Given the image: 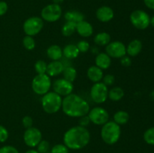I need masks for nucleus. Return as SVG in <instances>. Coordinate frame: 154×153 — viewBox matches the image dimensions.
I'll return each instance as SVG.
<instances>
[{
	"label": "nucleus",
	"mask_w": 154,
	"mask_h": 153,
	"mask_svg": "<svg viewBox=\"0 0 154 153\" xmlns=\"http://www.w3.org/2000/svg\"><path fill=\"white\" fill-rule=\"evenodd\" d=\"M62 110L68 116L81 118L88 114L90 108L87 100L81 96L72 93L63 99Z\"/></svg>",
	"instance_id": "1"
},
{
	"label": "nucleus",
	"mask_w": 154,
	"mask_h": 153,
	"mask_svg": "<svg viewBox=\"0 0 154 153\" xmlns=\"http://www.w3.org/2000/svg\"><path fill=\"white\" fill-rule=\"evenodd\" d=\"M90 140V133L87 128L81 125L72 127L66 131L63 136V142L72 150H79L84 148Z\"/></svg>",
	"instance_id": "2"
},
{
	"label": "nucleus",
	"mask_w": 154,
	"mask_h": 153,
	"mask_svg": "<svg viewBox=\"0 0 154 153\" xmlns=\"http://www.w3.org/2000/svg\"><path fill=\"white\" fill-rule=\"evenodd\" d=\"M121 135V128L114 121H108L102 125L101 137L108 145H114L118 142Z\"/></svg>",
	"instance_id": "3"
},
{
	"label": "nucleus",
	"mask_w": 154,
	"mask_h": 153,
	"mask_svg": "<svg viewBox=\"0 0 154 153\" xmlns=\"http://www.w3.org/2000/svg\"><path fill=\"white\" fill-rule=\"evenodd\" d=\"M42 106L44 111L48 114H54L62 108L63 98L54 92H48L42 95Z\"/></svg>",
	"instance_id": "4"
},
{
	"label": "nucleus",
	"mask_w": 154,
	"mask_h": 153,
	"mask_svg": "<svg viewBox=\"0 0 154 153\" xmlns=\"http://www.w3.org/2000/svg\"><path fill=\"white\" fill-rule=\"evenodd\" d=\"M52 86L51 76L47 74H37L32 80V88L35 94L38 95H44L51 89Z\"/></svg>",
	"instance_id": "5"
},
{
	"label": "nucleus",
	"mask_w": 154,
	"mask_h": 153,
	"mask_svg": "<svg viewBox=\"0 0 154 153\" xmlns=\"http://www.w3.org/2000/svg\"><path fill=\"white\" fill-rule=\"evenodd\" d=\"M44 27L43 20L39 16H31L25 20L23 28L26 35L35 36L38 34Z\"/></svg>",
	"instance_id": "6"
},
{
	"label": "nucleus",
	"mask_w": 154,
	"mask_h": 153,
	"mask_svg": "<svg viewBox=\"0 0 154 153\" xmlns=\"http://www.w3.org/2000/svg\"><path fill=\"white\" fill-rule=\"evenodd\" d=\"M150 17L148 14L142 10H135L130 14V22L134 27L144 30L150 26Z\"/></svg>",
	"instance_id": "7"
},
{
	"label": "nucleus",
	"mask_w": 154,
	"mask_h": 153,
	"mask_svg": "<svg viewBox=\"0 0 154 153\" xmlns=\"http://www.w3.org/2000/svg\"><path fill=\"white\" fill-rule=\"evenodd\" d=\"M63 11L60 4L53 3L48 4L42 9L41 12V18L48 22H54L61 17Z\"/></svg>",
	"instance_id": "8"
},
{
	"label": "nucleus",
	"mask_w": 154,
	"mask_h": 153,
	"mask_svg": "<svg viewBox=\"0 0 154 153\" xmlns=\"http://www.w3.org/2000/svg\"><path fill=\"white\" fill-rule=\"evenodd\" d=\"M90 97L96 104H103L108 98V86L103 82H96L90 89Z\"/></svg>",
	"instance_id": "9"
},
{
	"label": "nucleus",
	"mask_w": 154,
	"mask_h": 153,
	"mask_svg": "<svg viewBox=\"0 0 154 153\" xmlns=\"http://www.w3.org/2000/svg\"><path fill=\"white\" fill-rule=\"evenodd\" d=\"M87 116L90 122L96 125H103L109 120L108 111L101 106H95L92 110H90Z\"/></svg>",
	"instance_id": "10"
},
{
	"label": "nucleus",
	"mask_w": 154,
	"mask_h": 153,
	"mask_svg": "<svg viewBox=\"0 0 154 153\" xmlns=\"http://www.w3.org/2000/svg\"><path fill=\"white\" fill-rule=\"evenodd\" d=\"M42 140V134L37 128H26L23 134V141L27 146L35 148Z\"/></svg>",
	"instance_id": "11"
},
{
	"label": "nucleus",
	"mask_w": 154,
	"mask_h": 153,
	"mask_svg": "<svg viewBox=\"0 0 154 153\" xmlns=\"http://www.w3.org/2000/svg\"><path fill=\"white\" fill-rule=\"evenodd\" d=\"M105 52L113 58H120L126 54V46L119 40L110 42L105 46Z\"/></svg>",
	"instance_id": "12"
},
{
	"label": "nucleus",
	"mask_w": 154,
	"mask_h": 153,
	"mask_svg": "<svg viewBox=\"0 0 154 153\" xmlns=\"http://www.w3.org/2000/svg\"><path fill=\"white\" fill-rule=\"evenodd\" d=\"M53 89L54 92L58 94L59 95L66 96L72 94L74 90L73 83L69 81L66 80L64 78L57 79L53 82Z\"/></svg>",
	"instance_id": "13"
},
{
	"label": "nucleus",
	"mask_w": 154,
	"mask_h": 153,
	"mask_svg": "<svg viewBox=\"0 0 154 153\" xmlns=\"http://www.w3.org/2000/svg\"><path fill=\"white\" fill-rule=\"evenodd\" d=\"M96 16L100 22H108L114 18V12L111 7L102 6L97 9L96 12Z\"/></svg>",
	"instance_id": "14"
},
{
	"label": "nucleus",
	"mask_w": 154,
	"mask_h": 153,
	"mask_svg": "<svg viewBox=\"0 0 154 153\" xmlns=\"http://www.w3.org/2000/svg\"><path fill=\"white\" fill-rule=\"evenodd\" d=\"M76 32L81 37L88 38L93 34V27L87 21L82 20L77 23Z\"/></svg>",
	"instance_id": "15"
},
{
	"label": "nucleus",
	"mask_w": 154,
	"mask_h": 153,
	"mask_svg": "<svg viewBox=\"0 0 154 153\" xmlns=\"http://www.w3.org/2000/svg\"><path fill=\"white\" fill-rule=\"evenodd\" d=\"M65 65L60 61H52L48 64L46 74L49 76H57L63 73Z\"/></svg>",
	"instance_id": "16"
},
{
	"label": "nucleus",
	"mask_w": 154,
	"mask_h": 153,
	"mask_svg": "<svg viewBox=\"0 0 154 153\" xmlns=\"http://www.w3.org/2000/svg\"><path fill=\"white\" fill-rule=\"evenodd\" d=\"M95 64L102 70H106L111 66V58L106 52H99L95 58Z\"/></svg>",
	"instance_id": "17"
},
{
	"label": "nucleus",
	"mask_w": 154,
	"mask_h": 153,
	"mask_svg": "<svg viewBox=\"0 0 154 153\" xmlns=\"http://www.w3.org/2000/svg\"><path fill=\"white\" fill-rule=\"evenodd\" d=\"M87 76L90 81L96 83V82H101L104 74L102 69L96 65H93L87 69Z\"/></svg>",
	"instance_id": "18"
},
{
	"label": "nucleus",
	"mask_w": 154,
	"mask_h": 153,
	"mask_svg": "<svg viewBox=\"0 0 154 153\" xmlns=\"http://www.w3.org/2000/svg\"><path fill=\"white\" fill-rule=\"evenodd\" d=\"M142 46L143 45L141 40L138 39H134L129 42L128 46H126V53L129 55V56H136L141 52Z\"/></svg>",
	"instance_id": "19"
},
{
	"label": "nucleus",
	"mask_w": 154,
	"mask_h": 153,
	"mask_svg": "<svg viewBox=\"0 0 154 153\" xmlns=\"http://www.w3.org/2000/svg\"><path fill=\"white\" fill-rule=\"evenodd\" d=\"M47 56L52 61H60L63 57V50L58 45H51L47 49Z\"/></svg>",
	"instance_id": "20"
},
{
	"label": "nucleus",
	"mask_w": 154,
	"mask_h": 153,
	"mask_svg": "<svg viewBox=\"0 0 154 153\" xmlns=\"http://www.w3.org/2000/svg\"><path fill=\"white\" fill-rule=\"evenodd\" d=\"M64 17L66 21L73 22L75 23H78L81 21L84 20V15L81 12L75 10H68L67 12L65 13Z\"/></svg>",
	"instance_id": "21"
},
{
	"label": "nucleus",
	"mask_w": 154,
	"mask_h": 153,
	"mask_svg": "<svg viewBox=\"0 0 154 153\" xmlns=\"http://www.w3.org/2000/svg\"><path fill=\"white\" fill-rule=\"evenodd\" d=\"M79 50L76 45L67 44L63 50V55L68 59H74L79 56Z\"/></svg>",
	"instance_id": "22"
},
{
	"label": "nucleus",
	"mask_w": 154,
	"mask_h": 153,
	"mask_svg": "<svg viewBox=\"0 0 154 153\" xmlns=\"http://www.w3.org/2000/svg\"><path fill=\"white\" fill-rule=\"evenodd\" d=\"M111 35L108 32H99L96 34L94 37V43L97 46H107L111 42Z\"/></svg>",
	"instance_id": "23"
},
{
	"label": "nucleus",
	"mask_w": 154,
	"mask_h": 153,
	"mask_svg": "<svg viewBox=\"0 0 154 153\" xmlns=\"http://www.w3.org/2000/svg\"><path fill=\"white\" fill-rule=\"evenodd\" d=\"M125 93L121 87L116 86L108 91V98L112 101H119L124 96Z\"/></svg>",
	"instance_id": "24"
},
{
	"label": "nucleus",
	"mask_w": 154,
	"mask_h": 153,
	"mask_svg": "<svg viewBox=\"0 0 154 153\" xmlns=\"http://www.w3.org/2000/svg\"><path fill=\"white\" fill-rule=\"evenodd\" d=\"M129 115L126 111L119 110L114 115V122L119 125H124L129 122Z\"/></svg>",
	"instance_id": "25"
},
{
	"label": "nucleus",
	"mask_w": 154,
	"mask_h": 153,
	"mask_svg": "<svg viewBox=\"0 0 154 153\" xmlns=\"http://www.w3.org/2000/svg\"><path fill=\"white\" fill-rule=\"evenodd\" d=\"M63 78L71 82H73L77 77V70L72 66H67L64 68L63 71Z\"/></svg>",
	"instance_id": "26"
},
{
	"label": "nucleus",
	"mask_w": 154,
	"mask_h": 153,
	"mask_svg": "<svg viewBox=\"0 0 154 153\" xmlns=\"http://www.w3.org/2000/svg\"><path fill=\"white\" fill-rule=\"evenodd\" d=\"M77 23L73 22L66 21V23L62 27V34L66 37H69L72 35L76 32Z\"/></svg>",
	"instance_id": "27"
},
{
	"label": "nucleus",
	"mask_w": 154,
	"mask_h": 153,
	"mask_svg": "<svg viewBox=\"0 0 154 153\" xmlns=\"http://www.w3.org/2000/svg\"><path fill=\"white\" fill-rule=\"evenodd\" d=\"M23 45L27 50H32L35 47V41L32 36L26 35L23 39Z\"/></svg>",
	"instance_id": "28"
},
{
	"label": "nucleus",
	"mask_w": 154,
	"mask_h": 153,
	"mask_svg": "<svg viewBox=\"0 0 154 153\" xmlns=\"http://www.w3.org/2000/svg\"><path fill=\"white\" fill-rule=\"evenodd\" d=\"M143 137H144V141L147 144L154 146V127L150 128L147 130H146L144 133Z\"/></svg>",
	"instance_id": "29"
},
{
	"label": "nucleus",
	"mask_w": 154,
	"mask_h": 153,
	"mask_svg": "<svg viewBox=\"0 0 154 153\" xmlns=\"http://www.w3.org/2000/svg\"><path fill=\"white\" fill-rule=\"evenodd\" d=\"M47 67H48V64L43 60H38L35 64V70L37 72L38 74H46Z\"/></svg>",
	"instance_id": "30"
},
{
	"label": "nucleus",
	"mask_w": 154,
	"mask_h": 153,
	"mask_svg": "<svg viewBox=\"0 0 154 153\" xmlns=\"http://www.w3.org/2000/svg\"><path fill=\"white\" fill-rule=\"evenodd\" d=\"M51 153H69V148L65 144H56L51 150Z\"/></svg>",
	"instance_id": "31"
},
{
	"label": "nucleus",
	"mask_w": 154,
	"mask_h": 153,
	"mask_svg": "<svg viewBox=\"0 0 154 153\" xmlns=\"http://www.w3.org/2000/svg\"><path fill=\"white\" fill-rule=\"evenodd\" d=\"M50 149V143L47 140H42L37 146V151L39 153H47Z\"/></svg>",
	"instance_id": "32"
},
{
	"label": "nucleus",
	"mask_w": 154,
	"mask_h": 153,
	"mask_svg": "<svg viewBox=\"0 0 154 153\" xmlns=\"http://www.w3.org/2000/svg\"><path fill=\"white\" fill-rule=\"evenodd\" d=\"M77 47H78V50L80 52H83L85 53L87 51L90 50V44L87 40H80L78 44H77Z\"/></svg>",
	"instance_id": "33"
},
{
	"label": "nucleus",
	"mask_w": 154,
	"mask_h": 153,
	"mask_svg": "<svg viewBox=\"0 0 154 153\" xmlns=\"http://www.w3.org/2000/svg\"><path fill=\"white\" fill-rule=\"evenodd\" d=\"M9 136L8 131L4 126L0 124V142H5Z\"/></svg>",
	"instance_id": "34"
},
{
	"label": "nucleus",
	"mask_w": 154,
	"mask_h": 153,
	"mask_svg": "<svg viewBox=\"0 0 154 153\" xmlns=\"http://www.w3.org/2000/svg\"><path fill=\"white\" fill-rule=\"evenodd\" d=\"M0 153H19V151L12 146H4L0 148Z\"/></svg>",
	"instance_id": "35"
},
{
	"label": "nucleus",
	"mask_w": 154,
	"mask_h": 153,
	"mask_svg": "<svg viewBox=\"0 0 154 153\" xmlns=\"http://www.w3.org/2000/svg\"><path fill=\"white\" fill-rule=\"evenodd\" d=\"M102 80H103V83L108 86H111L114 83L115 77L112 74H106L103 76Z\"/></svg>",
	"instance_id": "36"
},
{
	"label": "nucleus",
	"mask_w": 154,
	"mask_h": 153,
	"mask_svg": "<svg viewBox=\"0 0 154 153\" xmlns=\"http://www.w3.org/2000/svg\"><path fill=\"white\" fill-rule=\"evenodd\" d=\"M23 125L26 128H29L32 127L33 124V119L31 116H26L23 118L22 119Z\"/></svg>",
	"instance_id": "37"
},
{
	"label": "nucleus",
	"mask_w": 154,
	"mask_h": 153,
	"mask_svg": "<svg viewBox=\"0 0 154 153\" xmlns=\"http://www.w3.org/2000/svg\"><path fill=\"white\" fill-rule=\"evenodd\" d=\"M90 122H90V118H89L88 116L87 115L81 117L79 119V125L82 126V127H84V128H87V126L90 124Z\"/></svg>",
	"instance_id": "38"
},
{
	"label": "nucleus",
	"mask_w": 154,
	"mask_h": 153,
	"mask_svg": "<svg viewBox=\"0 0 154 153\" xmlns=\"http://www.w3.org/2000/svg\"><path fill=\"white\" fill-rule=\"evenodd\" d=\"M120 63L124 67H129V66L132 64V59H131L129 56H124L122 58H120Z\"/></svg>",
	"instance_id": "39"
},
{
	"label": "nucleus",
	"mask_w": 154,
	"mask_h": 153,
	"mask_svg": "<svg viewBox=\"0 0 154 153\" xmlns=\"http://www.w3.org/2000/svg\"><path fill=\"white\" fill-rule=\"evenodd\" d=\"M8 8V4L5 2L0 1V16H2L7 12Z\"/></svg>",
	"instance_id": "40"
},
{
	"label": "nucleus",
	"mask_w": 154,
	"mask_h": 153,
	"mask_svg": "<svg viewBox=\"0 0 154 153\" xmlns=\"http://www.w3.org/2000/svg\"><path fill=\"white\" fill-rule=\"evenodd\" d=\"M144 2L149 9L154 10V0H144Z\"/></svg>",
	"instance_id": "41"
},
{
	"label": "nucleus",
	"mask_w": 154,
	"mask_h": 153,
	"mask_svg": "<svg viewBox=\"0 0 154 153\" xmlns=\"http://www.w3.org/2000/svg\"><path fill=\"white\" fill-rule=\"evenodd\" d=\"M52 1H53V3H54V4H61V3H63L64 0H52Z\"/></svg>",
	"instance_id": "42"
},
{
	"label": "nucleus",
	"mask_w": 154,
	"mask_h": 153,
	"mask_svg": "<svg viewBox=\"0 0 154 153\" xmlns=\"http://www.w3.org/2000/svg\"><path fill=\"white\" fill-rule=\"evenodd\" d=\"M25 153H39L37 150H35V149H29Z\"/></svg>",
	"instance_id": "43"
},
{
	"label": "nucleus",
	"mask_w": 154,
	"mask_h": 153,
	"mask_svg": "<svg viewBox=\"0 0 154 153\" xmlns=\"http://www.w3.org/2000/svg\"><path fill=\"white\" fill-rule=\"evenodd\" d=\"M150 24L152 26L154 27V16H153L151 18H150Z\"/></svg>",
	"instance_id": "44"
}]
</instances>
